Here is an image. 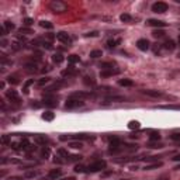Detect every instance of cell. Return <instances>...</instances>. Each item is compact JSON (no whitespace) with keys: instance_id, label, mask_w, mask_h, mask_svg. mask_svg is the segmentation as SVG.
<instances>
[{"instance_id":"41","label":"cell","mask_w":180,"mask_h":180,"mask_svg":"<svg viewBox=\"0 0 180 180\" xmlns=\"http://www.w3.org/2000/svg\"><path fill=\"white\" fill-rule=\"evenodd\" d=\"M152 35H153L155 38H162V37H165V31L163 30H155L153 32H152Z\"/></svg>"},{"instance_id":"55","label":"cell","mask_w":180,"mask_h":180,"mask_svg":"<svg viewBox=\"0 0 180 180\" xmlns=\"http://www.w3.org/2000/svg\"><path fill=\"white\" fill-rule=\"evenodd\" d=\"M172 159H173L174 162H179V160H180V155H176V156H173Z\"/></svg>"},{"instance_id":"38","label":"cell","mask_w":180,"mask_h":180,"mask_svg":"<svg viewBox=\"0 0 180 180\" xmlns=\"http://www.w3.org/2000/svg\"><path fill=\"white\" fill-rule=\"evenodd\" d=\"M32 83H34V79H30V80H27L24 83V87H22V92H24V94H28V87H30Z\"/></svg>"},{"instance_id":"34","label":"cell","mask_w":180,"mask_h":180,"mask_svg":"<svg viewBox=\"0 0 180 180\" xmlns=\"http://www.w3.org/2000/svg\"><path fill=\"white\" fill-rule=\"evenodd\" d=\"M73 170L76 173H87V166H83V165H76Z\"/></svg>"},{"instance_id":"29","label":"cell","mask_w":180,"mask_h":180,"mask_svg":"<svg viewBox=\"0 0 180 180\" xmlns=\"http://www.w3.org/2000/svg\"><path fill=\"white\" fill-rule=\"evenodd\" d=\"M63 55H62V53H59V52H56V53H53L52 55V61H53V63H62V62H63Z\"/></svg>"},{"instance_id":"42","label":"cell","mask_w":180,"mask_h":180,"mask_svg":"<svg viewBox=\"0 0 180 180\" xmlns=\"http://www.w3.org/2000/svg\"><path fill=\"white\" fill-rule=\"evenodd\" d=\"M7 82H8L10 84H18V83H20V80L17 79V76H8V78H7Z\"/></svg>"},{"instance_id":"9","label":"cell","mask_w":180,"mask_h":180,"mask_svg":"<svg viewBox=\"0 0 180 180\" xmlns=\"http://www.w3.org/2000/svg\"><path fill=\"white\" fill-rule=\"evenodd\" d=\"M62 176V169H51L47 174V180H58Z\"/></svg>"},{"instance_id":"6","label":"cell","mask_w":180,"mask_h":180,"mask_svg":"<svg viewBox=\"0 0 180 180\" xmlns=\"http://www.w3.org/2000/svg\"><path fill=\"white\" fill-rule=\"evenodd\" d=\"M42 106L48 107V108H52V107H56L58 106V98L55 96H51V94H47L44 97V101H42Z\"/></svg>"},{"instance_id":"58","label":"cell","mask_w":180,"mask_h":180,"mask_svg":"<svg viewBox=\"0 0 180 180\" xmlns=\"http://www.w3.org/2000/svg\"><path fill=\"white\" fill-rule=\"evenodd\" d=\"M177 58H179V59H180V52H179V55H177Z\"/></svg>"},{"instance_id":"35","label":"cell","mask_w":180,"mask_h":180,"mask_svg":"<svg viewBox=\"0 0 180 180\" xmlns=\"http://www.w3.org/2000/svg\"><path fill=\"white\" fill-rule=\"evenodd\" d=\"M100 56H103V52H101L100 49H94L90 52V58H93V59H97V58H100Z\"/></svg>"},{"instance_id":"49","label":"cell","mask_w":180,"mask_h":180,"mask_svg":"<svg viewBox=\"0 0 180 180\" xmlns=\"http://www.w3.org/2000/svg\"><path fill=\"white\" fill-rule=\"evenodd\" d=\"M149 148H162V143H153V142H149L148 143Z\"/></svg>"},{"instance_id":"56","label":"cell","mask_w":180,"mask_h":180,"mask_svg":"<svg viewBox=\"0 0 180 180\" xmlns=\"http://www.w3.org/2000/svg\"><path fill=\"white\" fill-rule=\"evenodd\" d=\"M49 70H51V68H49V66H45V69H42V72L45 73V72H49Z\"/></svg>"},{"instance_id":"44","label":"cell","mask_w":180,"mask_h":180,"mask_svg":"<svg viewBox=\"0 0 180 180\" xmlns=\"http://www.w3.org/2000/svg\"><path fill=\"white\" fill-rule=\"evenodd\" d=\"M172 141H180V132H173L172 135H169Z\"/></svg>"},{"instance_id":"33","label":"cell","mask_w":180,"mask_h":180,"mask_svg":"<svg viewBox=\"0 0 180 180\" xmlns=\"http://www.w3.org/2000/svg\"><path fill=\"white\" fill-rule=\"evenodd\" d=\"M160 139V134L156 131H152L149 135V142H153V141H159Z\"/></svg>"},{"instance_id":"13","label":"cell","mask_w":180,"mask_h":180,"mask_svg":"<svg viewBox=\"0 0 180 180\" xmlns=\"http://www.w3.org/2000/svg\"><path fill=\"white\" fill-rule=\"evenodd\" d=\"M120 73V70L112 68V69H106V70H101L100 72V78H110V76H115Z\"/></svg>"},{"instance_id":"18","label":"cell","mask_w":180,"mask_h":180,"mask_svg":"<svg viewBox=\"0 0 180 180\" xmlns=\"http://www.w3.org/2000/svg\"><path fill=\"white\" fill-rule=\"evenodd\" d=\"M38 176V170H34V169H30V170H25L24 173H22V177H24L25 180L28 179H34V177Z\"/></svg>"},{"instance_id":"43","label":"cell","mask_w":180,"mask_h":180,"mask_svg":"<svg viewBox=\"0 0 180 180\" xmlns=\"http://www.w3.org/2000/svg\"><path fill=\"white\" fill-rule=\"evenodd\" d=\"M49 82H51V78H48V76H47V78H42L41 80L37 82V84H38V86H44V84H48Z\"/></svg>"},{"instance_id":"21","label":"cell","mask_w":180,"mask_h":180,"mask_svg":"<svg viewBox=\"0 0 180 180\" xmlns=\"http://www.w3.org/2000/svg\"><path fill=\"white\" fill-rule=\"evenodd\" d=\"M155 108H162V110H180V104H165V106H156Z\"/></svg>"},{"instance_id":"36","label":"cell","mask_w":180,"mask_h":180,"mask_svg":"<svg viewBox=\"0 0 180 180\" xmlns=\"http://www.w3.org/2000/svg\"><path fill=\"white\" fill-rule=\"evenodd\" d=\"M39 25H41L42 28H47V30H51V28H53V24L49 21H45V20H42V21H39Z\"/></svg>"},{"instance_id":"26","label":"cell","mask_w":180,"mask_h":180,"mask_svg":"<svg viewBox=\"0 0 180 180\" xmlns=\"http://www.w3.org/2000/svg\"><path fill=\"white\" fill-rule=\"evenodd\" d=\"M162 166H163V162H160V160H159V162H153V163H151V165H146L143 169H145V170H153V169L162 168Z\"/></svg>"},{"instance_id":"1","label":"cell","mask_w":180,"mask_h":180,"mask_svg":"<svg viewBox=\"0 0 180 180\" xmlns=\"http://www.w3.org/2000/svg\"><path fill=\"white\" fill-rule=\"evenodd\" d=\"M10 146H11V149H14V151H24V152H28V153L37 149V146L32 145V143H30V141H28L27 138H21V139L13 141V142L10 141Z\"/></svg>"},{"instance_id":"27","label":"cell","mask_w":180,"mask_h":180,"mask_svg":"<svg viewBox=\"0 0 180 180\" xmlns=\"http://www.w3.org/2000/svg\"><path fill=\"white\" fill-rule=\"evenodd\" d=\"M68 62L73 66L75 63H79V62H80V58H79V55H76V53H72V55L68 56Z\"/></svg>"},{"instance_id":"8","label":"cell","mask_w":180,"mask_h":180,"mask_svg":"<svg viewBox=\"0 0 180 180\" xmlns=\"http://www.w3.org/2000/svg\"><path fill=\"white\" fill-rule=\"evenodd\" d=\"M70 97L79 98V100H84V98H93L94 97V93H92V92H75L70 94Z\"/></svg>"},{"instance_id":"25","label":"cell","mask_w":180,"mask_h":180,"mask_svg":"<svg viewBox=\"0 0 180 180\" xmlns=\"http://www.w3.org/2000/svg\"><path fill=\"white\" fill-rule=\"evenodd\" d=\"M76 75H78V70L73 69L72 65H70L68 69H65L63 72H62V76H76Z\"/></svg>"},{"instance_id":"2","label":"cell","mask_w":180,"mask_h":180,"mask_svg":"<svg viewBox=\"0 0 180 180\" xmlns=\"http://www.w3.org/2000/svg\"><path fill=\"white\" fill-rule=\"evenodd\" d=\"M48 7L55 14H62V13H66L68 11V4L65 2H62V0H52Z\"/></svg>"},{"instance_id":"20","label":"cell","mask_w":180,"mask_h":180,"mask_svg":"<svg viewBox=\"0 0 180 180\" xmlns=\"http://www.w3.org/2000/svg\"><path fill=\"white\" fill-rule=\"evenodd\" d=\"M120 44H121V38H110L108 41L106 42L107 48H115L117 45H120Z\"/></svg>"},{"instance_id":"50","label":"cell","mask_w":180,"mask_h":180,"mask_svg":"<svg viewBox=\"0 0 180 180\" xmlns=\"http://www.w3.org/2000/svg\"><path fill=\"white\" fill-rule=\"evenodd\" d=\"M7 180H25L22 176H10Z\"/></svg>"},{"instance_id":"23","label":"cell","mask_w":180,"mask_h":180,"mask_svg":"<svg viewBox=\"0 0 180 180\" xmlns=\"http://www.w3.org/2000/svg\"><path fill=\"white\" fill-rule=\"evenodd\" d=\"M124 100H125V98L120 97V96H111V97H107L104 103H121V101H124Z\"/></svg>"},{"instance_id":"4","label":"cell","mask_w":180,"mask_h":180,"mask_svg":"<svg viewBox=\"0 0 180 180\" xmlns=\"http://www.w3.org/2000/svg\"><path fill=\"white\" fill-rule=\"evenodd\" d=\"M84 106V101L83 100H79V98H73L69 97L65 103V108L68 110H75V108H80V107Z\"/></svg>"},{"instance_id":"57","label":"cell","mask_w":180,"mask_h":180,"mask_svg":"<svg viewBox=\"0 0 180 180\" xmlns=\"http://www.w3.org/2000/svg\"><path fill=\"white\" fill-rule=\"evenodd\" d=\"M174 169H176V170H180V163H179V165H177V166H176V168H174Z\"/></svg>"},{"instance_id":"52","label":"cell","mask_w":180,"mask_h":180,"mask_svg":"<svg viewBox=\"0 0 180 180\" xmlns=\"http://www.w3.org/2000/svg\"><path fill=\"white\" fill-rule=\"evenodd\" d=\"M97 35H98L97 31H92V32H87L86 34V37H97Z\"/></svg>"},{"instance_id":"30","label":"cell","mask_w":180,"mask_h":180,"mask_svg":"<svg viewBox=\"0 0 180 180\" xmlns=\"http://www.w3.org/2000/svg\"><path fill=\"white\" fill-rule=\"evenodd\" d=\"M82 158H83V156H80V155H69V156L66 158V163H70V162H80Z\"/></svg>"},{"instance_id":"11","label":"cell","mask_w":180,"mask_h":180,"mask_svg":"<svg viewBox=\"0 0 180 180\" xmlns=\"http://www.w3.org/2000/svg\"><path fill=\"white\" fill-rule=\"evenodd\" d=\"M14 28H16V25H14L11 21H4V22H3V25H2V28H0L2 35H6L7 32H11Z\"/></svg>"},{"instance_id":"59","label":"cell","mask_w":180,"mask_h":180,"mask_svg":"<svg viewBox=\"0 0 180 180\" xmlns=\"http://www.w3.org/2000/svg\"><path fill=\"white\" fill-rule=\"evenodd\" d=\"M118 180H128V179H118Z\"/></svg>"},{"instance_id":"53","label":"cell","mask_w":180,"mask_h":180,"mask_svg":"<svg viewBox=\"0 0 180 180\" xmlns=\"http://www.w3.org/2000/svg\"><path fill=\"white\" fill-rule=\"evenodd\" d=\"M110 174H112V170H108V172H104V173H103V177H107V176H110Z\"/></svg>"},{"instance_id":"15","label":"cell","mask_w":180,"mask_h":180,"mask_svg":"<svg viewBox=\"0 0 180 180\" xmlns=\"http://www.w3.org/2000/svg\"><path fill=\"white\" fill-rule=\"evenodd\" d=\"M34 141H35L38 145H42V146H47V143L49 142V139H48L45 135H34Z\"/></svg>"},{"instance_id":"28","label":"cell","mask_w":180,"mask_h":180,"mask_svg":"<svg viewBox=\"0 0 180 180\" xmlns=\"http://www.w3.org/2000/svg\"><path fill=\"white\" fill-rule=\"evenodd\" d=\"M118 84H120V86H124V87H131V86H134V82H132L131 79H120V80H118Z\"/></svg>"},{"instance_id":"10","label":"cell","mask_w":180,"mask_h":180,"mask_svg":"<svg viewBox=\"0 0 180 180\" xmlns=\"http://www.w3.org/2000/svg\"><path fill=\"white\" fill-rule=\"evenodd\" d=\"M6 97H7L10 101H13V103H18L20 101L18 93H17V90H14V89L7 90V92H6Z\"/></svg>"},{"instance_id":"17","label":"cell","mask_w":180,"mask_h":180,"mask_svg":"<svg viewBox=\"0 0 180 180\" xmlns=\"http://www.w3.org/2000/svg\"><path fill=\"white\" fill-rule=\"evenodd\" d=\"M162 48H163L165 51H169V52H172V51L176 48V45H174V42L172 41V39H166V41L162 44Z\"/></svg>"},{"instance_id":"3","label":"cell","mask_w":180,"mask_h":180,"mask_svg":"<svg viewBox=\"0 0 180 180\" xmlns=\"http://www.w3.org/2000/svg\"><path fill=\"white\" fill-rule=\"evenodd\" d=\"M107 168V162L106 160H94L87 166V173H96V172H103Z\"/></svg>"},{"instance_id":"7","label":"cell","mask_w":180,"mask_h":180,"mask_svg":"<svg viewBox=\"0 0 180 180\" xmlns=\"http://www.w3.org/2000/svg\"><path fill=\"white\" fill-rule=\"evenodd\" d=\"M55 38L58 39L59 42L65 44V45H70V44H72V37H70L68 32H65V31H61V32H58V34L55 35Z\"/></svg>"},{"instance_id":"48","label":"cell","mask_w":180,"mask_h":180,"mask_svg":"<svg viewBox=\"0 0 180 180\" xmlns=\"http://www.w3.org/2000/svg\"><path fill=\"white\" fill-rule=\"evenodd\" d=\"M158 159H159V156H148V158H145L146 162H158Z\"/></svg>"},{"instance_id":"60","label":"cell","mask_w":180,"mask_h":180,"mask_svg":"<svg viewBox=\"0 0 180 180\" xmlns=\"http://www.w3.org/2000/svg\"><path fill=\"white\" fill-rule=\"evenodd\" d=\"M179 45H180V35H179Z\"/></svg>"},{"instance_id":"46","label":"cell","mask_w":180,"mask_h":180,"mask_svg":"<svg viewBox=\"0 0 180 180\" xmlns=\"http://www.w3.org/2000/svg\"><path fill=\"white\" fill-rule=\"evenodd\" d=\"M18 32H20V34H32V31H31L30 28L21 27V28H20V30H18Z\"/></svg>"},{"instance_id":"37","label":"cell","mask_w":180,"mask_h":180,"mask_svg":"<svg viewBox=\"0 0 180 180\" xmlns=\"http://www.w3.org/2000/svg\"><path fill=\"white\" fill-rule=\"evenodd\" d=\"M120 18H121V21H122V22H131L132 21V17L129 16V14H127V13L121 14Z\"/></svg>"},{"instance_id":"39","label":"cell","mask_w":180,"mask_h":180,"mask_svg":"<svg viewBox=\"0 0 180 180\" xmlns=\"http://www.w3.org/2000/svg\"><path fill=\"white\" fill-rule=\"evenodd\" d=\"M101 70H106V69H112L114 68V63H111V62H103V63L100 65Z\"/></svg>"},{"instance_id":"31","label":"cell","mask_w":180,"mask_h":180,"mask_svg":"<svg viewBox=\"0 0 180 180\" xmlns=\"http://www.w3.org/2000/svg\"><path fill=\"white\" fill-rule=\"evenodd\" d=\"M128 128L129 129H139L141 128V122H139V121H137V120L129 121V122H128Z\"/></svg>"},{"instance_id":"14","label":"cell","mask_w":180,"mask_h":180,"mask_svg":"<svg viewBox=\"0 0 180 180\" xmlns=\"http://www.w3.org/2000/svg\"><path fill=\"white\" fill-rule=\"evenodd\" d=\"M146 24L151 25V27H156V28H162L166 25L165 21H160V20H155V18H149L148 21H146Z\"/></svg>"},{"instance_id":"24","label":"cell","mask_w":180,"mask_h":180,"mask_svg":"<svg viewBox=\"0 0 180 180\" xmlns=\"http://www.w3.org/2000/svg\"><path fill=\"white\" fill-rule=\"evenodd\" d=\"M42 120H45V121H52L53 118H55V112H52L51 110H48V111H45V112H42Z\"/></svg>"},{"instance_id":"32","label":"cell","mask_w":180,"mask_h":180,"mask_svg":"<svg viewBox=\"0 0 180 180\" xmlns=\"http://www.w3.org/2000/svg\"><path fill=\"white\" fill-rule=\"evenodd\" d=\"M83 83L86 84V86H94L96 80L93 78H90V76H84V78H83Z\"/></svg>"},{"instance_id":"45","label":"cell","mask_w":180,"mask_h":180,"mask_svg":"<svg viewBox=\"0 0 180 180\" xmlns=\"http://www.w3.org/2000/svg\"><path fill=\"white\" fill-rule=\"evenodd\" d=\"M34 24V20L30 18V17H25L24 18V25H27V27H30V25Z\"/></svg>"},{"instance_id":"54","label":"cell","mask_w":180,"mask_h":180,"mask_svg":"<svg viewBox=\"0 0 180 180\" xmlns=\"http://www.w3.org/2000/svg\"><path fill=\"white\" fill-rule=\"evenodd\" d=\"M61 180H76V179L73 176H68V177H62Z\"/></svg>"},{"instance_id":"40","label":"cell","mask_w":180,"mask_h":180,"mask_svg":"<svg viewBox=\"0 0 180 180\" xmlns=\"http://www.w3.org/2000/svg\"><path fill=\"white\" fill-rule=\"evenodd\" d=\"M69 146H70V148H73V149H82V148H83V143H82L80 141H76V142H70Z\"/></svg>"},{"instance_id":"22","label":"cell","mask_w":180,"mask_h":180,"mask_svg":"<svg viewBox=\"0 0 180 180\" xmlns=\"http://www.w3.org/2000/svg\"><path fill=\"white\" fill-rule=\"evenodd\" d=\"M51 155V149L48 148V146H42L41 151H39V156L42 158V159H48Z\"/></svg>"},{"instance_id":"47","label":"cell","mask_w":180,"mask_h":180,"mask_svg":"<svg viewBox=\"0 0 180 180\" xmlns=\"http://www.w3.org/2000/svg\"><path fill=\"white\" fill-rule=\"evenodd\" d=\"M8 141H10V137H8V135H3V137H2V143H3V145H7Z\"/></svg>"},{"instance_id":"12","label":"cell","mask_w":180,"mask_h":180,"mask_svg":"<svg viewBox=\"0 0 180 180\" xmlns=\"http://www.w3.org/2000/svg\"><path fill=\"white\" fill-rule=\"evenodd\" d=\"M137 48L139 51H148L149 48H151V44H149V41L148 39H145V38H141V39H138L137 41Z\"/></svg>"},{"instance_id":"51","label":"cell","mask_w":180,"mask_h":180,"mask_svg":"<svg viewBox=\"0 0 180 180\" xmlns=\"http://www.w3.org/2000/svg\"><path fill=\"white\" fill-rule=\"evenodd\" d=\"M156 180H170V177H169V174H162V176H159Z\"/></svg>"},{"instance_id":"5","label":"cell","mask_w":180,"mask_h":180,"mask_svg":"<svg viewBox=\"0 0 180 180\" xmlns=\"http://www.w3.org/2000/svg\"><path fill=\"white\" fill-rule=\"evenodd\" d=\"M168 8H169V6H168V3H165V2H156L152 4V11L158 13V14H162V13H165V11H168Z\"/></svg>"},{"instance_id":"19","label":"cell","mask_w":180,"mask_h":180,"mask_svg":"<svg viewBox=\"0 0 180 180\" xmlns=\"http://www.w3.org/2000/svg\"><path fill=\"white\" fill-rule=\"evenodd\" d=\"M142 93L146 96H151V97H162L163 96V93L159 90H142Z\"/></svg>"},{"instance_id":"16","label":"cell","mask_w":180,"mask_h":180,"mask_svg":"<svg viewBox=\"0 0 180 180\" xmlns=\"http://www.w3.org/2000/svg\"><path fill=\"white\" fill-rule=\"evenodd\" d=\"M38 63H37V61H32V62H28V63H25V70L30 73H35L38 72Z\"/></svg>"}]
</instances>
